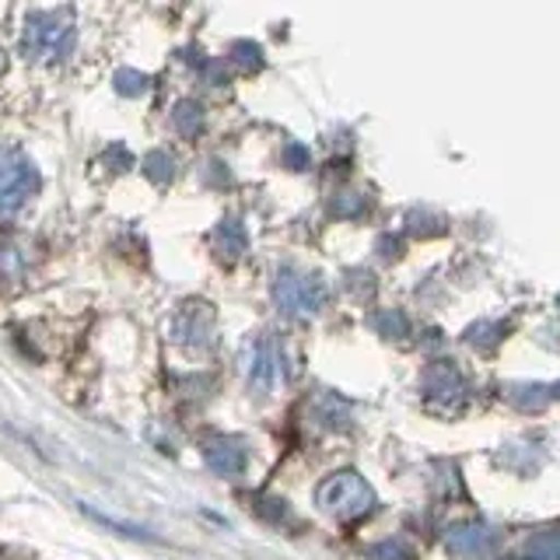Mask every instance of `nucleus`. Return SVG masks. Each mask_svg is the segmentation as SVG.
Masks as SVG:
<instances>
[{"mask_svg": "<svg viewBox=\"0 0 560 560\" xmlns=\"http://www.w3.org/2000/svg\"><path fill=\"white\" fill-rule=\"evenodd\" d=\"M315 501H319V508L332 518L358 522L375 508V490L361 477V472L343 469V472H332V477H326L319 483V490H315Z\"/></svg>", "mask_w": 560, "mask_h": 560, "instance_id": "obj_1", "label": "nucleus"}, {"mask_svg": "<svg viewBox=\"0 0 560 560\" xmlns=\"http://www.w3.org/2000/svg\"><path fill=\"white\" fill-rule=\"evenodd\" d=\"M74 49V14L52 11V14H32L25 25V52L39 63L63 60Z\"/></svg>", "mask_w": 560, "mask_h": 560, "instance_id": "obj_2", "label": "nucleus"}, {"mask_svg": "<svg viewBox=\"0 0 560 560\" xmlns=\"http://www.w3.org/2000/svg\"><path fill=\"white\" fill-rule=\"evenodd\" d=\"M39 192V172L22 151H0V210L25 207Z\"/></svg>", "mask_w": 560, "mask_h": 560, "instance_id": "obj_3", "label": "nucleus"}, {"mask_svg": "<svg viewBox=\"0 0 560 560\" xmlns=\"http://www.w3.org/2000/svg\"><path fill=\"white\" fill-rule=\"evenodd\" d=\"M445 547L459 560H477V557H483L490 547H494V536H490L487 525L469 522V525H455V529L445 536Z\"/></svg>", "mask_w": 560, "mask_h": 560, "instance_id": "obj_4", "label": "nucleus"}, {"mask_svg": "<svg viewBox=\"0 0 560 560\" xmlns=\"http://www.w3.org/2000/svg\"><path fill=\"white\" fill-rule=\"evenodd\" d=\"M280 298V305H284V312L291 315H312L315 308L323 305V288L319 284H312V280H284L277 291Z\"/></svg>", "mask_w": 560, "mask_h": 560, "instance_id": "obj_5", "label": "nucleus"}, {"mask_svg": "<svg viewBox=\"0 0 560 560\" xmlns=\"http://www.w3.org/2000/svg\"><path fill=\"white\" fill-rule=\"evenodd\" d=\"M424 393H428V399L452 402V399H463L466 382H463V375L455 372L452 364H434L431 372H428V378H424Z\"/></svg>", "mask_w": 560, "mask_h": 560, "instance_id": "obj_6", "label": "nucleus"}, {"mask_svg": "<svg viewBox=\"0 0 560 560\" xmlns=\"http://www.w3.org/2000/svg\"><path fill=\"white\" fill-rule=\"evenodd\" d=\"M207 463L218 472H224V477H238L245 466V448L232 442V438H218V442L207 445Z\"/></svg>", "mask_w": 560, "mask_h": 560, "instance_id": "obj_7", "label": "nucleus"}, {"mask_svg": "<svg viewBox=\"0 0 560 560\" xmlns=\"http://www.w3.org/2000/svg\"><path fill=\"white\" fill-rule=\"evenodd\" d=\"M529 553L533 560H560V533H542L529 539Z\"/></svg>", "mask_w": 560, "mask_h": 560, "instance_id": "obj_8", "label": "nucleus"}, {"mask_svg": "<svg viewBox=\"0 0 560 560\" xmlns=\"http://www.w3.org/2000/svg\"><path fill=\"white\" fill-rule=\"evenodd\" d=\"M375 560H413V550L407 547V542L399 539H389V542H378V547L372 550Z\"/></svg>", "mask_w": 560, "mask_h": 560, "instance_id": "obj_9", "label": "nucleus"}, {"mask_svg": "<svg viewBox=\"0 0 560 560\" xmlns=\"http://www.w3.org/2000/svg\"><path fill=\"white\" fill-rule=\"evenodd\" d=\"M116 84H119V92H127V95H137L140 88H144V78H137L133 70H122V74L116 78Z\"/></svg>", "mask_w": 560, "mask_h": 560, "instance_id": "obj_10", "label": "nucleus"}, {"mask_svg": "<svg viewBox=\"0 0 560 560\" xmlns=\"http://www.w3.org/2000/svg\"><path fill=\"white\" fill-rule=\"evenodd\" d=\"M4 67H8V57H4V49H0V74H4Z\"/></svg>", "mask_w": 560, "mask_h": 560, "instance_id": "obj_11", "label": "nucleus"}, {"mask_svg": "<svg viewBox=\"0 0 560 560\" xmlns=\"http://www.w3.org/2000/svg\"><path fill=\"white\" fill-rule=\"evenodd\" d=\"M557 305H560V298H557Z\"/></svg>", "mask_w": 560, "mask_h": 560, "instance_id": "obj_12", "label": "nucleus"}]
</instances>
